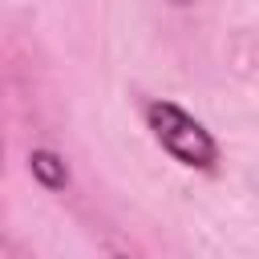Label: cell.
<instances>
[{"label":"cell","mask_w":259,"mask_h":259,"mask_svg":"<svg viewBox=\"0 0 259 259\" xmlns=\"http://www.w3.org/2000/svg\"><path fill=\"white\" fill-rule=\"evenodd\" d=\"M146 125H150L154 142H158L174 162H182V166H190V170H214V162H219V142H214L210 130H206L198 117H190L182 105H174V101H150V105H146Z\"/></svg>","instance_id":"1"},{"label":"cell","mask_w":259,"mask_h":259,"mask_svg":"<svg viewBox=\"0 0 259 259\" xmlns=\"http://www.w3.org/2000/svg\"><path fill=\"white\" fill-rule=\"evenodd\" d=\"M28 166H32V174H36V182L49 186V190H61V186L69 182V170H65L61 154H53V150H32V154H28Z\"/></svg>","instance_id":"2"},{"label":"cell","mask_w":259,"mask_h":259,"mask_svg":"<svg viewBox=\"0 0 259 259\" xmlns=\"http://www.w3.org/2000/svg\"><path fill=\"white\" fill-rule=\"evenodd\" d=\"M174 4H186V0H174Z\"/></svg>","instance_id":"3"}]
</instances>
